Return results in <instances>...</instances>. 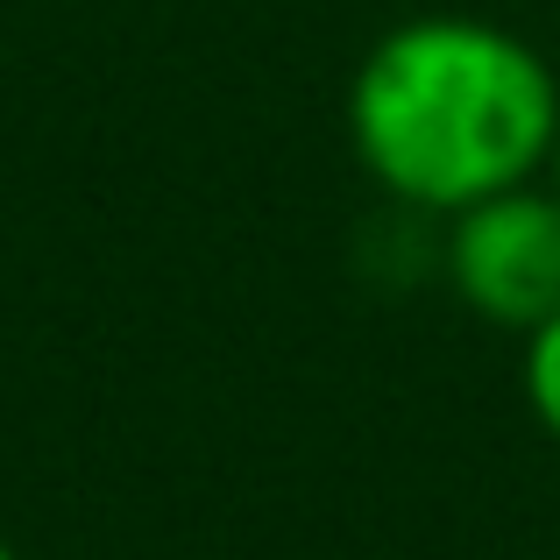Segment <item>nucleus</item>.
Segmentation results:
<instances>
[{
    "label": "nucleus",
    "instance_id": "nucleus-5",
    "mask_svg": "<svg viewBox=\"0 0 560 560\" xmlns=\"http://www.w3.org/2000/svg\"><path fill=\"white\" fill-rule=\"evenodd\" d=\"M0 560H22V553H14V547H8V539H0Z\"/></svg>",
    "mask_w": 560,
    "mask_h": 560
},
{
    "label": "nucleus",
    "instance_id": "nucleus-4",
    "mask_svg": "<svg viewBox=\"0 0 560 560\" xmlns=\"http://www.w3.org/2000/svg\"><path fill=\"white\" fill-rule=\"evenodd\" d=\"M547 185L560 191V142H553V156H547Z\"/></svg>",
    "mask_w": 560,
    "mask_h": 560
},
{
    "label": "nucleus",
    "instance_id": "nucleus-1",
    "mask_svg": "<svg viewBox=\"0 0 560 560\" xmlns=\"http://www.w3.org/2000/svg\"><path fill=\"white\" fill-rule=\"evenodd\" d=\"M553 142V65L482 14H411L383 28L348 79V150L397 213L447 220L490 191L533 185Z\"/></svg>",
    "mask_w": 560,
    "mask_h": 560
},
{
    "label": "nucleus",
    "instance_id": "nucleus-2",
    "mask_svg": "<svg viewBox=\"0 0 560 560\" xmlns=\"http://www.w3.org/2000/svg\"><path fill=\"white\" fill-rule=\"evenodd\" d=\"M440 277L482 327H504L525 341L539 319L560 313V191L533 178L447 213Z\"/></svg>",
    "mask_w": 560,
    "mask_h": 560
},
{
    "label": "nucleus",
    "instance_id": "nucleus-3",
    "mask_svg": "<svg viewBox=\"0 0 560 560\" xmlns=\"http://www.w3.org/2000/svg\"><path fill=\"white\" fill-rule=\"evenodd\" d=\"M518 376H525V405H533L539 433L560 447V313L539 319L525 334V355H518Z\"/></svg>",
    "mask_w": 560,
    "mask_h": 560
}]
</instances>
